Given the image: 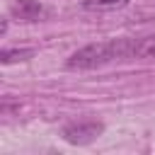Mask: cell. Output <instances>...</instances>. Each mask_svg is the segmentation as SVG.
<instances>
[{
  "label": "cell",
  "instance_id": "6",
  "mask_svg": "<svg viewBox=\"0 0 155 155\" xmlns=\"http://www.w3.org/2000/svg\"><path fill=\"white\" fill-rule=\"evenodd\" d=\"M136 58L140 61L155 58V36H140L136 41Z\"/></svg>",
  "mask_w": 155,
  "mask_h": 155
},
{
  "label": "cell",
  "instance_id": "2",
  "mask_svg": "<svg viewBox=\"0 0 155 155\" xmlns=\"http://www.w3.org/2000/svg\"><path fill=\"white\" fill-rule=\"evenodd\" d=\"M102 133H104V124L97 121V119H78V121L65 124L63 131H61L63 140L70 143V145H90Z\"/></svg>",
  "mask_w": 155,
  "mask_h": 155
},
{
  "label": "cell",
  "instance_id": "3",
  "mask_svg": "<svg viewBox=\"0 0 155 155\" xmlns=\"http://www.w3.org/2000/svg\"><path fill=\"white\" fill-rule=\"evenodd\" d=\"M10 15L19 22H41L48 17V7L39 0H12Z\"/></svg>",
  "mask_w": 155,
  "mask_h": 155
},
{
  "label": "cell",
  "instance_id": "5",
  "mask_svg": "<svg viewBox=\"0 0 155 155\" xmlns=\"http://www.w3.org/2000/svg\"><path fill=\"white\" fill-rule=\"evenodd\" d=\"M34 53H36L34 48H5V51L0 53V61H2L5 65H12V63H24V61H29Z\"/></svg>",
  "mask_w": 155,
  "mask_h": 155
},
{
  "label": "cell",
  "instance_id": "1",
  "mask_svg": "<svg viewBox=\"0 0 155 155\" xmlns=\"http://www.w3.org/2000/svg\"><path fill=\"white\" fill-rule=\"evenodd\" d=\"M136 41L138 39L121 36V39H107V41L87 44V46H82L68 56L65 68L68 70H94V68L109 65L114 61H133L136 58Z\"/></svg>",
  "mask_w": 155,
  "mask_h": 155
},
{
  "label": "cell",
  "instance_id": "4",
  "mask_svg": "<svg viewBox=\"0 0 155 155\" xmlns=\"http://www.w3.org/2000/svg\"><path fill=\"white\" fill-rule=\"evenodd\" d=\"M131 0H82V10L87 12H111V10H121L126 7Z\"/></svg>",
  "mask_w": 155,
  "mask_h": 155
}]
</instances>
